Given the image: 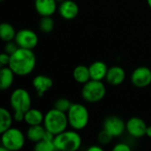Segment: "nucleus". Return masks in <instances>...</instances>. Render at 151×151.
Returning <instances> with one entry per match:
<instances>
[{
    "instance_id": "20",
    "label": "nucleus",
    "mask_w": 151,
    "mask_h": 151,
    "mask_svg": "<svg viewBox=\"0 0 151 151\" xmlns=\"http://www.w3.org/2000/svg\"><path fill=\"white\" fill-rule=\"evenodd\" d=\"M73 77L74 81L80 84H85L88 81L91 80L89 68L88 66H86L84 65H77L73 72Z\"/></svg>"
},
{
    "instance_id": "1",
    "label": "nucleus",
    "mask_w": 151,
    "mask_h": 151,
    "mask_svg": "<svg viewBox=\"0 0 151 151\" xmlns=\"http://www.w3.org/2000/svg\"><path fill=\"white\" fill-rule=\"evenodd\" d=\"M36 57L33 50L18 48L11 55L9 67L13 71L15 75L25 77L29 75L35 68Z\"/></svg>"
},
{
    "instance_id": "24",
    "label": "nucleus",
    "mask_w": 151,
    "mask_h": 151,
    "mask_svg": "<svg viewBox=\"0 0 151 151\" xmlns=\"http://www.w3.org/2000/svg\"><path fill=\"white\" fill-rule=\"evenodd\" d=\"M54 24L55 23L51 16L42 17L39 22V28L42 32L45 34H49L54 29Z\"/></svg>"
},
{
    "instance_id": "13",
    "label": "nucleus",
    "mask_w": 151,
    "mask_h": 151,
    "mask_svg": "<svg viewBox=\"0 0 151 151\" xmlns=\"http://www.w3.org/2000/svg\"><path fill=\"white\" fill-rule=\"evenodd\" d=\"M32 86L35 90L39 97L43 96V95L49 91L53 86V81L50 77L43 74L36 75L32 81Z\"/></svg>"
},
{
    "instance_id": "25",
    "label": "nucleus",
    "mask_w": 151,
    "mask_h": 151,
    "mask_svg": "<svg viewBox=\"0 0 151 151\" xmlns=\"http://www.w3.org/2000/svg\"><path fill=\"white\" fill-rule=\"evenodd\" d=\"M72 104H73L71 103V101L67 98H58L54 103V108H56L58 111L67 112Z\"/></svg>"
},
{
    "instance_id": "21",
    "label": "nucleus",
    "mask_w": 151,
    "mask_h": 151,
    "mask_svg": "<svg viewBox=\"0 0 151 151\" xmlns=\"http://www.w3.org/2000/svg\"><path fill=\"white\" fill-rule=\"evenodd\" d=\"M13 119V114H12L7 109L0 108V134L4 133L10 127H12Z\"/></svg>"
},
{
    "instance_id": "14",
    "label": "nucleus",
    "mask_w": 151,
    "mask_h": 151,
    "mask_svg": "<svg viewBox=\"0 0 151 151\" xmlns=\"http://www.w3.org/2000/svg\"><path fill=\"white\" fill-rule=\"evenodd\" d=\"M57 0H35V8L42 16H52L57 11Z\"/></svg>"
},
{
    "instance_id": "10",
    "label": "nucleus",
    "mask_w": 151,
    "mask_h": 151,
    "mask_svg": "<svg viewBox=\"0 0 151 151\" xmlns=\"http://www.w3.org/2000/svg\"><path fill=\"white\" fill-rule=\"evenodd\" d=\"M103 129L113 137H119L126 131V122L118 116H109L103 123Z\"/></svg>"
},
{
    "instance_id": "6",
    "label": "nucleus",
    "mask_w": 151,
    "mask_h": 151,
    "mask_svg": "<svg viewBox=\"0 0 151 151\" xmlns=\"http://www.w3.org/2000/svg\"><path fill=\"white\" fill-rule=\"evenodd\" d=\"M106 95V88L102 81L90 80L81 88V96L89 104H96L102 101Z\"/></svg>"
},
{
    "instance_id": "7",
    "label": "nucleus",
    "mask_w": 151,
    "mask_h": 151,
    "mask_svg": "<svg viewBox=\"0 0 151 151\" xmlns=\"http://www.w3.org/2000/svg\"><path fill=\"white\" fill-rule=\"evenodd\" d=\"M26 142V136L17 127H10L1 134V145L4 146L9 151L21 150Z\"/></svg>"
},
{
    "instance_id": "8",
    "label": "nucleus",
    "mask_w": 151,
    "mask_h": 151,
    "mask_svg": "<svg viewBox=\"0 0 151 151\" xmlns=\"http://www.w3.org/2000/svg\"><path fill=\"white\" fill-rule=\"evenodd\" d=\"M38 41L39 39L37 34L32 29L28 28H23L19 30L14 39V42L19 48L29 50L35 49L38 44Z\"/></svg>"
},
{
    "instance_id": "30",
    "label": "nucleus",
    "mask_w": 151,
    "mask_h": 151,
    "mask_svg": "<svg viewBox=\"0 0 151 151\" xmlns=\"http://www.w3.org/2000/svg\"><path fill=\"white\" fill-rule=\"evenodd\" d=\"M104 149L99 146V145H93V146H90L88 149V151H103Z\"/></svg>"
},
{
    "instance_id": "5",
    "label": "nucleus",
    "mask_w": 151,
    "mask_h": 151,
    "mask_svg": "<svg viewBox=\"0 0 151 151\" xmlns=\"http://www.w3.org/2000/svg\"><path fill=\"white\" fill-rule=\"evenodd\" d=\"M66 114L69 126L73 130L81 131L88 124L89 112L87 107L81 104H73Z\"/></svg>"
},
{
    "instance_id": "18",
    "label": "nucleus",
    "mask_w": 151,
    "mask_h": 151,
    "mask_svg": "<svg viewBox=\"0 0 151 151\" xmlns=\"http://www.w3.org/2000/svg\"><path fill=\"white\" fill-rule=\"evenodd\" d=\"M15 73L7 65L2 66L0 69V88L2 90L9 89L14 81Z\"/></svg>"
},
{
    "instance_id": "32",
    "label": "nucleus",
    "mask_w": 151,
    "mask_h": 151,
    "mask_svg": "<svg viewBox=\"0 0 151 151\" xmlns=\"http://www.w3.org/2000/svg\"><path fill=\"white\" fill-rule=\"evenodd\" d=\"M147 3H148V5L149 7L151 9V0H147Z\"/></svg>"
},
{
    "instance_id": "27",
    "label": "nucleus",
    "mask_w": 151,
    "mask_h": 151,
    "mask_svg": "<svg viewBox=\"0 0 151 151\" xmlns=\"http://www.w3.org/2000/svg\"><path fill=\"white\" fill-rule=\"evenodd\" d=\"M19 46L17 45V43L14 41H11V42H6L4 48V51L6 52L9 55H12L13 52H15L18 50Z\"/></svg>"
},
{
    "instance_id": "31",
    "label": "nucleus",
    "mask_w": 151,
    "mask_h": 151,
    "mask_svg": "<svg viewBox=\"0 0 151 151\" xmlns=\"http://www.w3.org/2000/svg\"><path fill=\"white\" fill-rule=\"evenodd\" d=\"M146 136L151 138V126L147 127V130H146Z\"/></svg>"
},
{
    "instance_id": "17",
    "label": "nucleus",
    "mask_w": 151,
    "mask_h": 151,
    "mask_svg": "<svg viewBox=\"0 0 151 151\" xmlns=\"http://www.w3.org/2000/svg\"><path fill=\"white\" fill-rule=\"evenodd\" d=\"M44 119V114L38 109L30 108L24 115V122L28 126L42 125Z\"/></svg>"
},
{
    "instance_id": "28",
    "label": "nucleus",
    "mask_w": 151,
    "mask_h": 151,
    "mask_svg": "<svg viewBox=\"0 0 151 151\" xmlns=\"http://www.w3.org/2000/svg\"><path fill=\"white\" fill-rule=\"evenodd\" d=\"M112 150L114 151H131V147L125 142H119L118 144H116Z\"/></svg>"
},
{
    "instance_id": "23",
    "label": "nucleus",
    "mask_w": 151,
    "mask_h": 151,
    "mask_svg": "<svg viewBox=\"0 0 151 151\" xmlns=\"http://www.w3.org/2000/svg\"><path fill=\"white\" fill-rule=\"evenodd\" d=\"M34 150L35 151H54L56 150V147L54 144V140L50 139H42V141L35 143Z\"/></svg>"
},
{
    "instance_id": "19",
    "label": "nucleus",
    "mask_w": 151,
    "mask_h": 151,
    "mask_svg": "<svg viewBox=\"0 0 151 151\" xmlns=\"http://www.w3.org/2000/svg\"><path fill=\"white\" fill-rule=\"evenodd\" d=\"M46 133H47V130L45 129L43 125L30 126L27 130L26 136L30 142L36 143L42 141V139H44Z\"/></svg>"
},
{
    "instance_id": "2",
    "label": "nucleus",
    "mask_w": 151,
    "mask_h": 151,
    "mask_svg": "<svg viewBox=\"0 0 151 151\" xmlns=\"http://www.w3.org/2000/svg\"><path fill=\"white\" fill-rule=\"evenodd\" d=\"M31 104L32 99L27 89L22 88L14 89L10 96V105L13 111L14 121H23L24 115L31 108Z\"/></svg>"
},
{
    "instance_id": "4",
    "label": "nucleus",
    "mask_w": 151,
    "mask_h": 151,
    "mask_svg": "<svg viewBox=\"0 0 151 151\" xmlns=\"http://www.w3.org/2000/svg\"><path fill=\"white\" fill-rule=\"evenodd\" d=\"M81 137L76 130H65L54 138L56 150L75 151L81 146Z\"/></svg>"
},
{
    "instance_id": "3",
    "label": "nucleus",
    "mask_w": 151,
    "mask_h": 151,
    "mask_svg": "<svg viewBox=\"0 0 151 151\" xmlns=\"http://www.w3.org/2000/svg\"><path fill=\"white\" fill-rule=\"evenodd\" d=\"M47 132L57 135L66 130L69 126L66 112L61 111L53 108L44 114V119L42 123Z\"/></svg>"
},
{
    "instance_id": "9",
    "label": "nucleus",
    "mask_w": 151,
    "mask_h": 151,
    "mask_svg": "<svg viewBox=\"0 0 151 151\" xmlns=\"http://www.w3.org/2000/svg\"><path fill=\"white\" fill-rule=\"evenodd\" d=\"M130 79L134 87L147 88L151 84V70L148 66H139L133 71Z\"/></svg>"
},
{
    "instance_id": "15",
    "label": "nucleus",
    "mask_w": 151,
    "mask_h": 151,
    "mask_svg": "<svg viewBox=\"0 0 151 151\" xmlns=\"http://www.w3.org/2000/svg\"><path fill=\"white\" fill-rule=\"evenodd\" d=\"M126 79V72L125 70L119 65L111 66L108 69V73L106 75V81L111 86H119L124 82Z\"/></svg>"
},
{
    "instance_id": "26",
    "label": "nucleus",
    "mask_w": 151,
    "mask_h": 151,
    "mask_svg": "<svg viewBox=\"0 0 151 151\" xmlns=\"http://www.w3.org/2000/svg\"><path fill=\"white\" fill-rule=\"evenodd\" d=\"M113 138L114 137L112 135H111L104 129H103L97 135V141L101 145H107V144L111 143Z\"/></svg>"
},
{
    "instance_id": "22",
    "label": "nucleus",
    "mask_w": 151,
    "mask_h": 151,
    "mask_svg": "<svg viewBox=\"0 0 151 151\" xmlns=\"http://www.w3.org/2000/svg\"><path fill=\"white\" fill-rule=\"evenodd\" d=\"M16 34L17 32L12 24L8 22H3L0 25V37L4 42H6L14 41Z\"/></svg>"
},
{
    "instance_id": "33",
    "label": "nucleus",
    "mask_w": 151,
    "mask_h": 151,
    "mask_svg": "<svg viewBox=\"0 0 151 151\" xmlns=\"http://www.w3.org/2000/svg\"><path fill=\"white\" fill-rule=\"evenodd\" d=\"M63 1H64V0H57L58 3H61V2H63Z\"/></svg>"
},
{
    "instance_id": "12",
    "label": "nucleus",
    "mask_w": 151,
    "mask_h": 151,
    "mask_svg": "<svg viewBox=\"0 0 151 151\" xmlns=\"http://www.w3.org/2000/svg\"><path fill=\"white\" fill-rule=\"evenodd\" d=\"M79 12V5L73 0H64L63 2L59 3L58 13L65 19L71 20L75 19L78 16Z\"/></svg>"
},
{
    "instance_id": "11",
    "label": "nucleus",
    "mask_w": 151,
    "mask_h": 151,
    "mask_svg": "<svg viewBox=\"0 0 151 151\" xmlns=\"http://www.w3.org/2000/svg\"><path fill=\"white\" fill-rule=\"evenodd\" d=\"M147 127L148 126L145 121L137 117L130 118L127 122H126V131L130 136L136 139L142 138L146 135Z\"/></svg>"
},
{
    "instance_id": "29",
    "label": "nucleus",
    "mask_w": 151,
    "mask_h": 151,
    "mask_svg": "<svg viewBox=\"0 0 151 151\" xmlns=\"http://www.w3.org/2000/svg\"><path fill=\"white\" fill-rule=\"evenodd\" d=\"M10 58H11V55H9V54H7L6 52L4 51V52L0 55V65H1V67H2V66L9 65Z\"/></svg>"
},
{
    "instance_id": "16",
    "label": "nucleus",
    "mask_w": 151,
    "mask_h": 151,
    "mask_svg": "<svg viewBox=\"0 0 151 151\" xmlns=\"http://www.w3.org/2000/svg\"><path fill=\"white\" fill-rule=\"evenodd\" d=\"M89 73L91 80L103 81L106 78L108 73V66L103 61H95L89 66Z\"/></svg>"
},
{
    "instance_id": "34",
    "label": "nucleus",
    "mask_w": 151,
    "mask_h": 151,
    "mask_svg": "<svg viewBox=\"0 0 151 151\" xmlns=\"http://www.w3.org/2000/svg\"><path fill=\"white\" fill-rule=\"evenodd\" d=\"M0 1H1V2H3V1H4V0H0Z\"/></svg>"
}]
</instances>
